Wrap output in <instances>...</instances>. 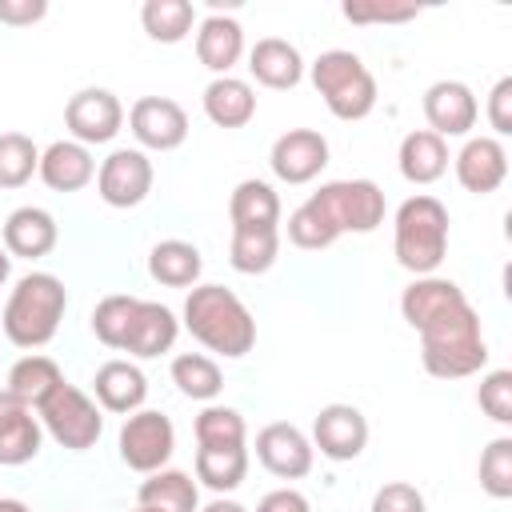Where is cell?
I'll return each mask as SVG.
<instances>
[{
  "label": "cell",
  "mask_w": 512,
  "mask_h": 512,
  "mask_svg": "<svg viewBox=\"0 0 512 512\" xmlns=\"http://www.w3.org/2000/svg\"><path fill=\"white\" fill-rule=\"evenodd\" d=\"M184 328L208 352L240 360L256 344V320L248 304L224 284H196L184 300Z\"/></svg>",
  "instance_id": "obj_1"
},
{
  "label": "cell",
  "mask_w": 512,
  "mask_h": 512,
  "mask_svg": "<svg viewBox=\"0 0 512 512\" xmlns=\"http://www.w3.org/2000/svg\"><path fill=\"white\" fill-rule=\"evenodd\" d=\"M464 288L456 280H444V276H416L404 292H400V316L408 320V328H424L428 320L444 316L448 308L464 304Z\"/></svg>",
  "instance_id": "obj_23"
},
{
  "label": "cell",
  "mask_w": 512,
  "mask_h": 512,
  "mask_svg": "<svg viewBox=\"0 0 512 512\" xmlns=\"http://www.w3.org/2000/svg\"><path fill=\"white\" fill-rule=\"evenodd\" d=\"M248 476V448H196V480L212 492H232Z\"/></svg>",
  "instance_id": "obj_32"
},
{
  "label": "cell",
  "mask_w": 512,
  "mask_h": 512,
  "mask_svg": "<svg viewBox=\"0 0 512 512\" xmlns=\"http://www.w3.org/2000/svg\"><path fill=\"white\" fill-rule=\"evenodd\" d=\"M312 448L320 456L348 464L368 448V420L356 404H324L312 420Z\"/></svg>",
  "instance_id": "obj_11"
},
{
  "label": "cell",
  "mask_w": 512,
  "mask_h": 512,
  "mask_svg": "<svg viewBox=\"0 0 512 512\" xmlns=\"http://www.w3.org/2000/svg\"><path fill=\"white\" fill-rule=\"evenodd\" d=\"M480 488L492 500H508L512 496V436H496L480 452Z\"/></svg>",
  "instance_id": "obj_39"
},
{
  "label": "cell",
  "mask_w": 512,
  "mask_h": 512,
  "mask_svg": "<svg viewBox=\"0 0 512 512\" xmlns=\"http://www.w3.org/2000/svg\"><path fill=\"white\" fill-rule=\"evenodd\" d=\"M244 440H248V424L236 408L208 404L196 416V444L200 448H232V444H244Z\"/></svg>",
  "instance_id": "obj_38"
},
{
  "label": "cell",
  "mask_w": 512,
  "mask_h": 512,
  "mask_svg": "<svg viewBox=\"0 0 512 512\" xmlns=\"http://www.w3.org/2000/svg\"><path fill=\"white\" fill-rule=\"evenodd\" d=\"M456 164V180L464 192L472 196H488L508 180V152L496 136H472L464 140V148L452 156Z\"/></svg>",
  "instance_id": "obj_16"
},
{
  "label": "cell",
  "mask_w": 512,
  "mask_h": 512,
  "mask_svg": "<svg viewBox=\"0 0 512 512\" xmlns=\"http://www.w3.org/2000/svg\"><path fill=\"white\" fill-rule=\"evenodd\" d=\"M64 124L76 144H108L124 128V104L108 88H80L64 104Z\"/></svg>",
  "instance_id": "obj_10"
},
{
  "label": "cell",
  "mask_w": 512,
  "mask_h": 512,
  "mask_svg": "<svg viewBox=\"0 0 512 512\" xmlns=\"http://www.w3.org/2000/svg\"><path fill=\"white\" fill-rule=\"evenodd\" d=\"M204 116L216 128H244L256 116V88L240 76H216L204 88Z\"/></svg>",
  "instance_id": "obj_25"
},
{
  "label": "cell",
  "mask_w": 512,
  "mask_h": 512,
  "mask_svg": "<svg viewBox=\"0 0 512 512\" xmlns=\"http://www.w3.org/2000/svg\"><path fill=\"white\" fill-rule=\"evenodd\" d=\"M152 160L140 148H116L108 152V160H100L96 168V192L108 208H136L148 200L152 192Z\"/></svg>",
  "instance_id": "obj_9"
},
{
  "label": "cell",
  "mask_w": 512,
  "mask_h": 512,
  "mask_svg": "<svg viewBox=\"0 0 512 512\" xmlns=\"http://www.w3.org/2000/svg\"><path fill=\"white\" fill-rule=\"evenodd\" d=\"M136 500L144 508H160V512H200V492H196V480L180 468H160V472H148V480L140 484Z\"/></svg>",
  "instance_id": "obj_30"
},
{
  "label": "cell",
  "mask_w": 512,
  "mask_h": 512,
  "mask_svg": "<svg viewBox=\"0 0 512 512\" xmlns=\"http://www.w3.org/2000/svg\"><path fill=\"white\" fill-rule=\"evenodd\" d=\"M64 384V372H60V364L52 360V356H40V352H28V356H20L12 368H8V392L20 400V404H28L32 412L56 392Z\"/></svg>",
  "instance_id": "obj_28"
},
{
  "label": "cell",
  "mask_w": 512,
  "mask_h": 512,
  "mask_svg": "<svg viewBox=\"0 0 512 512\" xmlns=\"http://www.w3.org/2000/svg\"><path fill=\"white\" fill-rule=\"evenodd\" d=\"M204 272V256L188 240H160L148 252V276L164 288H196Z\"/></svg>",
  "instance_id": "obj_27"
},
{
  "label": "cell",
  "mask_w": 512,
  "mask_h": 512,
  "mask_svg": "<svg viewBox=\"0 0 512 512\" xmlns=\"http://www.w3.org/2000/svg\"><path fill=\"white\" fill-rule=\"evenodd\" d=\"M368 512H428V504H424V496H420L416 484H408V480H392V484L376 488Z\"/></svg>",
  "instance_id": "obj_42"
},
{
  "label": "cell",
  "mask_w": 512,
  "mask_h": 512,
  "mask_svg": "<svg viewBox=\"0 0 512 512\" xmlns=\"http://www.w3.org/2000/svg\"><path fill=\"white\" fill-rule=\"evenodd\" d=\"M312 84L336 120H364L376 108V80L348 48H328L312 60Z\"/></svg>",
  "instance_id": "obj_5"
},
{
  "label": "cell",
  "mask_w": 512,
  "mask_h": 512,
  "mask_svg": "<svg viewBox=\"0 0 512 512\" xmlns=\"http://www.w3.org/2000/svg\"><path fill=\"white\" fill-rule=\"evenodd\" d=\"M136 304H140V296H124V292L104 296V300L92 308V332H96V340L108 344V348H116V352H124V340H128Z\"/></svg>",
  "instance_id": "obj_37"
},
{
  "label": "cell",
  "mask_w": 512,
  "mask_h": 512,
  "mask_svg": "<svg viewBox=\"0 0 512 512\" xmlns=\"http://www.w3.org/2000/svg\"><path fill=\"white\" fill-rule=\"evenodd\" d=\"M172 384L188 396V400H204L212 404L220 392H224V376H220V364L204 352H180L172 360Z\"/></svg>",
  "instance_id": "obj_33"
},
{
  "label": "cell",
  "mask_w": 512,
  "mask_h": 512,
  "mask_svg": "<svg viewBox=\"0 0 512 512\" xmlns=\"http://www.w3.org/2000/svg\"><path fill=\"white\" fill-rule=\"evenodd\" d=\"M56 240H60V228H56L48 208L24 204V208L8 212V220H4V252L8 256L40 260V256H48L56 248Z\"/></svg>",
  "instance_id": "obj_19"
},
{
  "label": "cell",
  "mask_w": 512,
  "mask_h": 512,
  "mask_svg": "<svg viewBox=\"0 0 512 512\" xmlns=\"http://www.w3.org/2000/svg\"><path fill=\"white\" fill-rule=\"evenodd\" d=\"M200 512H248L244 504H236V500H224V496H216L212 504H204Z\"/></svg>",
  "instance_id": "obj_46"
},
{
  "label": "cell",
  "mask_w": 512,
  "mask_h": 512,
  "mask_svg": "<svg viewBox=\"0 0 512 512\" xmlns=\"http://www.w3.org/2000/svg\"><path fill=\"white\" fill-rule=\"evenodd\" d=\"M280 256V228H232L228 264L244 276H260Z\"/></svg>",
  "instance_id": "obj_31"
},
{
  "label": "cell",
  "mask_w": 512,
  "mask_h": 512,
  "mask_svg": "<svg viewBox=\"0 0 512 512\" xmlns=\"http://www.w3.org/2000/svg\"><path fill=\"white\" fill-rule=\"evenodd\" d=\"M44 16H48V4L44 0H0V24L24 28V24H36Z\"/></svg>",
  "instance_id": "obj_44"
},
{
  "label": "cell",
  "mask_w": 512,
  "mask_h": 512,
  "mask_svg": "<svg viewBox=\"0 0 512 512\" xmlns=\"http://www.w3.org/2000/svg\"><path fill=\"white\" fill-rule=\"evenodd\" d=\"M448 140H440L436 132H428V128H420V132H408L404 140H400V156H396V164H400V176L408 180V184H436L444 172H448Z\"/></svg>",
  "instance_id": "obj_26"
},
{
  "label": "cell",
  "mask_w": 512,
  "mask_h": 512,
  "mask_svg": "<svg viewBox=\"0 0 512 512\" xmlns=\"http://www.w3.org/2000/svg\"><path fill=\"white\" fill-rule=\"evenodd\" d=\"M8 276H12V256H8V252H4V244H0V284H4Z\"/></svg>",
  "instance_id": "obj_48"
},
{
  "label": "cell",
  "mask_w": 512,
  "mask_h": 512,
  "mask_svg": "<svg viewBox=\"0 0 512 512\" xmlns=\"http://www.w3.org/2000/svg\"><path fill=\"white\" fill-rule=\"evenodd\" d=\"M92 392H96L100 412L132 416V412H140L144 400H148V376H144L132 360H108V364L96 368Z\"/></svg>",
  "instance_id": "obj_18"
},
{
  "label": "cell",
  "mask_w": 512,
  "mask_h": 512,
  "mask_svg": "<svg viewBox=\"0 0 512 512\" xmlns=\"http://www.w3.org/2000/svg\"><path fill=\"white\" fill-rule=\"evenodd\" d=\"M232 228H280V196L268 180H240L228 200Z\"/></svg>",
  "instance_id": "obj_29"
},
{
  "label": "cell",
  "mask_w": 512,
  "mask_h": 512,
  "mask_svg": "<svg viewBox=\"0 0 512 512\" xmlns=\"http://www.w3.org/2000/svg\"><path fill=\"white\" fill-rule=\"evenodd\" d=\"M180 336V320L172 308L156 304V300H140L136 304V316H132V328H128V340H124V352L128 356H140V360H152V356H164L172 352Z\"/></svg>",
  "instance_id": "obj_21"
},
{
  "label": "cell",
  "mask_w": 512,
  "mask_h": 512,
  "mask_svg": "<svg viewBox=\"0 0 512 512\" xmlns=\"http://www.w3.org/2000/svg\"><path fill=\"white\" fill-rule=\"evenodd\" d=\"M244 56V28L232 20V16H204L200 28H196V60L216 72V76H228Z\"/></svg>",
  "instance_id": "obj_22"
},
{
  "label": "cell",
  "mask_w": 512,
  "mask_h": 512,
  "mask_svg": "<svg viewBox=\"0 0 512 512\" xmlns=\"http://www.w3.org/2000/svg\"><path fill=\"white\" fill-rule=\"evenodd\" d=\"M248 72L256 84H264L272 92H288L304 80V56L296 44H288L280 36H264L248 52Z\"/></svg>",
  "instance_id": "obj_20"
},
{
  "label": "cell",
  "mask_w": 512,
  "mask_h": 512,
  "mask_svg": "<svg viewBox=\"0 0 512 512\" xmlns=\"http://www.w3.org/2000/svg\"><path fill=\"white\" fill-rule=\"evenodd\" d=\"M0 512H32L24 500H16V496H0Z\"/></svg>",
  "instance_id": "obj_47"
},
{
  "label": "cell",
  "mask_w": 512,
  "mask_h": 512,
  "mask_svg": "<svg viewBox=\"0 0 512 512\" xmlns=\"http://www.w3.org/2000/svg\"><path fill=\"white\" fill-rule=\"evenodd\" d=\"M392 252L412 276H432L448 252V208L428 192L408 196L392 220Z\"/></svg>",
  "instance_id": "obj_4"
},
{
  "label": "cell",
  "mask_w": 512,
  "mask_h": 512,
  "mask_svg": "<svg viewBox=\"0 0 512 512\" xmlns=\"http://www.w3.org/2000/svg\"><path fill=\"white\" fill-rule=\"evenodd\" d=\"M176 452V428L164 412L156 408H140L124 420L120 428V460L132 472H160Z\"/></svg>",
  "instance_id": "obj_8"
},
{
  "label": "cell",
  "mask_w": 512,
  "mask_h": 512,
  "mask_svg": "<svg viewBox=\"0 0 512 512\" xmlns=\"http://www.w3.org/2000/svg\"><path fill=\"white\" fill-rule=\"evenodd\" d=\"M476 116H480V104H476V96H472V88L464 80H436V84H428V92H424L428 132H436L440 140L468 136L476 128Z\"/></svg>",
  "instance_id": "obj_15"
},
{
  "label": "cell",
  "mask_w": 512,
  "mask_h": 512,
  "mask_svg": "<svg viewBox=\"0 0 512 512\" xmlns=\"http://www.w3.org/2000/svg\"><path fill=\"white\" fill-rule=\"evenodd\" d=\"M52 192H80L96 176V160L84 144L76 140H56L40 152V172H36Z\"/></svg>",
  "instance_id": "obj_24"
},
{
  "label": "cell",
  "mask_w": 512,
  "mask_h": 512,
  "mask_svg": "<svg viewBox=\"0 0 512 512\" xmlns=\"http://www.w3.org/2000/svg\"><path fill=\"white\" fill-rule=\"evenodd\" d=\"M256 512H312V504H308V496L296 492V488H272V492L260 496Z\"/></svg>",
  "instance_id": "obj_45"
},
{
  "label": "cell",
  "mask_w": 512,
  "mask_h": 512,
  "mask_svg": "<svg viewBox=\"0 0 512 512\" xmlns=\"http://www.w3.org/2000/svg\"><path fill=\"white\" fill-rule=\"evenodd\" d=\"M256 460H260L272 476H280V480H300V476L312 472L316 448H312V440H308L296 424L276 420V424H264V428L256 432Z\"/></svg>",
  "instance_id": "obj_13"
},
{
  "label": "cell",
  "mask_w": 512,
  "mask_h": 512,
  "mask_svg": "<svg viewBox=\"0 0 512 512\" xmlns=\"http://www.w3.org/2000/svg\"><path fill=\"white\" fill-rule=\"evenodd\" d=\"M268 164L276 172V180L284 184H308L328 168V140L316 128H288L284 136H276Z\"/></svg>",
  "instance_id": "obj_14"
},
{
  "label": "cell",
  "mask_w": 512,
  "mask_h": 512,
  "mask_svg": "<svg viewBox=\"0 0 512 512\" xmlns=\"http://www.w3.org/2000/svg\"><path fill=\"white\" fill-rule=\"evenodd\" d=\"M64 308H68L64 280L52 276V272H28L8 292V304H4V316H0L4 336L16 348H44L56 336V328L64 320Z\"/></svg>",
  "instance_id": "obj_3"
},
{
  "label": "cell",
  "mask_w": 512,
  "mask_h": 512,
  "mask_svg": "<svg viewBox=\"0 0 512 512\" xmlns=\"http://www.w3.org/2000/svg\"><path fill=\"white\" fill-rule=\"evenodd\" d=\"M40 172V148L24 132H0V188H24Z\"/></svg>",
  "instance_id": "obj_36"
},
{
  "label": "cell",
  "mask_w": 512,
  "mask_h": 512,
  "mask_svg": "<svg viewBox=\"0 0 512 512\" xmlns=\"http://www.w3.org/2000/svg\"><path fill=\"white\" fill-rule=\"evenodd\" d=\"M420 364L436 380H464L488 364V344L476 308L464 300L420 328Z\"/></svg>",
  "instance_id": "obj_2"
},
{
  "label": "cell",
  "mask_w": 512,
  "mask_h": 512,
  "mask_svg": "<svg viewBox=\"0 0 512 512\" xmlns=\"http://www.w3.org/2000/svg\"><path fill=\"white\" fill-rule=\"evenodd\" d=\"M328 220L344 232H376L384 224V192L372 180H328L312 192Z\"/></svg>",
  "instance_id": "obj_7"
},
{
  "label": "cell",
  "mask_w": 512,
  "mask_h": 512,
  "mask_svg": "<svg viewBox=\"0 0 512 512\" xmlns=\"http://www.w3.org/2000/svg\"><path fill=\"white\" fill-rule=\"evenodd\" d=\"M36 420L60 448H72V452H88L104 432L100 404L88 392H80L76 384H68V380L36 408Z\"/></svg>",
  "instance_id": "obj_6"
},
{
  "label": "cell",
  "mask_w": 512,
  "mask_h": 512,
  "mask_svg": "<svg viewBox=\"0 0 512 512\" xmlns=\"http://www.w3.org/2000/svg\"><path fill=\"white\" fill-rule=\"evenodd\" d=\"M288 240L304 252H320V248H332L340 240V228L328 220V212L308 196L292 216H288Z\"/></svg>",
  "instance_id": "obj_35"
},
{
  "label": "cell",
  "mask_w": 512,
  "mask_h": 512,
  "mask_svg": "<svg viewBox=\"0 0 512 512\" xmlns=\"http://www.w3.org/2000/svg\"><path fill=\"white\" fill-rule=\"evenodd\" d=\"M40 444H44V428L32 416V408L20 404L8 388H0V464L20 468V464L36 460Z\"/></svg>",
  "instance_id": "obj_17"
},
{
  "label": "cell",
  "mask_w": 512,
  "mask_h": 512,
  "mask_svg": "<svg viewBox=\"0 0 512 512\" xmlns=\"http://www.w3.org/2000/svg\"><path fill=\"white\" fill-rule=\"evenodd\" d=\"M344 20L352 24H404V20H416L420 8L416 4H380V0H344L340 4Z\"/></svg>",
  "instance_id": "obj_40"
},
{
  "label": "cell",
  "mask_w": 512,
  "mask_h": 512,
  "mask_svg": "<svg viewBox=\"0 0 512 512\" xmlns=\"http://www.w3.org/2000/svg\"><path fill=\"white\" fill-rule=\"evenodd\" d=\"M488 124L496 136H512V76H500L488 92Z\"/></svg>",
  "instance_id": "obj_43"
},
{
  "label": "cell",
  "mask_w": 512,
  "mask_h": 512,
  "mask_svg": "<svg viewBox=\"0 0 512 512\" xmlns=\"http://www.w3.org/2000/svg\"><path fill=\"white\" fill-rule=\"evenodd\" d=\"M480 408L488 420L496 424H512V368H496L480 380V392H476Z\"/></svg>",
  "instance_id": "obj_41"
},
{
  "label": "cell",
  "mask_w": 512,
  "mask_h": 512,
  "mask_svg": "<svg viewBox=\"0 0 512 512\" xmlns=\"http://www.w3.org/2000/svg\"><path fill=\"white\" fill-rule=\"evenodd\" d=\"M136 512H160V508H144V504H136Z\"/></svg>",
  "instance_id": "obj_49"
},
{
  "label": "cell",
  "mask_w": 512,
  "mask_h": 512,
  "mask_svg": "<svg viewBox=\"0 0 512 512\" xmlns=\"http://www.w3.org/2000/svg\"><path fill=\"white\" fill-rule=\"evenodd\" d=\"M128 128L140 140V148L172 152L188 140V112L168 96H140L128 108Z\"/></svg>",
  "instance_id": "obj_12"
},
{
  "label": "cell",
  "mask_w": 512,
  "mask_h": 512,
  "mask_svg": "<svg viewBox=\"0 0 512 512\" xmlns=\"http://www.w3.org/2000/svg\"><path fill=\"white\" fill-rule=\"evenodd\" d=\"M140 24L156 44H180L196 28V8L188 0H144Z\"/></svg>",
  "instance_id": "obj_34"
}]
</instances>
